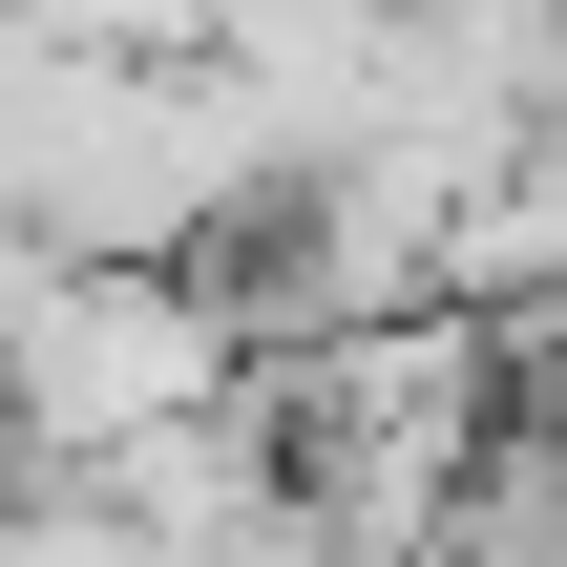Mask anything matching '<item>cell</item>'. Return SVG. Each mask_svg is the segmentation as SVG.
Segmentation results:
<instances>
[{
  "label": "cell",
  "instance_id": "obj_1",
  "mask_svg": "<svg viewBox=\"0 0 567 567\" xmlns=\"http://www.w3.org/2000/svg\"><path fill=\"white\" fill-rule=\"evenodd\" d=\"M210 400H252V358H231V316H210L189 252H42L0 295V463L84 484L147 421H210Z\"/></svg>",
  "mask_w": 567,
  "mask_h": 567
},
{
  "label": "cell",
  "instance_id": "obj_2",
  "mask_svg": "<svg viewBox=\"0 0 567 567\" xmlns=\"http://www.w3.org/2000/svg\"><path fill=\"white\" fill-rule=\"evenodd\" d=\"M0 567H147L84 484H42V463H0Z\"/></svg>",
  "mask_w": 567,
  "mask_h": 567
}]
</instances>
